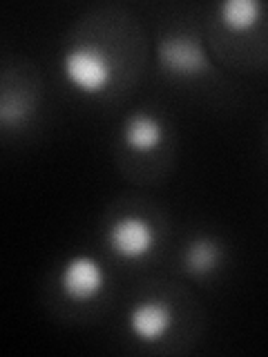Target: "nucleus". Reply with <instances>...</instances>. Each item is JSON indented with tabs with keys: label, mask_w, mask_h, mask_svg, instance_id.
Masks as SVG:
<instances>
[{
	"label": "nucleus",
	"mask_w": 268,
	"mask_h": 357,
	"mask_svg": "<svg viewBox=\"0 0 268 357\" xmlns=\"http://www.w3.org/2000/svg\"><path fill=\"white\" fill-rule=\"evenodd\" d=\"M264 5L260 0H223L219 5V20L228 31H248L262 20Z\"/></svg>",
	"instance_id": "obj_8"
},
{
	"label": "nucleus",
	"mask_w": 268,
	"mask_h": 357,
	"mask_svg": "<svg viewBox=\"0 0 268 357\" xmlns=\"http://www.w3.org/2000/svg\"><path fill=\"white\" fill-rule=\"evenodd\" d=\"M110 250L126 261H139L148 257L156 245V230L145 217L126 215L110 223L105 232Z\"/></svg>",
	"instance_id": "obj_3"
},
{
	"label": "nucleus",
	"mask_w": 268,
	"mask_h": 357,
	"mask_svg": "<svg viewBox=\"0 0 268 357\" xmlns=\"http://www.w3.org/2000/svg\"><path fill=\"white\" fill-rule=\"evenodd\" d=\"M121 139L130 152L150 154L161 148V143L165 139V126L161 123V119H156L150 112H134L123 123Z\"/></svg>",
	"instance_id": "obj_6"
},
{
	"label": "nucleus",
	"mask_w": 268,
	"mask_h": 357,
	"mask_svg": "<svg viewBox=\"0 0 268 357\" xmlns=\"http://www.w3.org/2000/svg\"><path fill=\"white\" fill-rule=\"evenodd\" d=\"M174 326V310L161 299H145L132 306L128 315L130 333L143 344L161 342Z\"/></svg>",
	"instance_id": "obj_5"
},
{
	"label": "nucleus",
	"mask_w": 268,
	"mask_h": 357,
	"mask_svg": "<svg viewBox=\"0 0 268 357\" xmlns=\"http://www.w3.org/2000/svg\"><path fill=\"white\" fill-rule=\"evenodd\" d=\"M29 116V105L22 103V100L14 98H5L3 105H0V121H3V128H14L18 123H22Z\"/></svg>",
	"instance_id": "obj_9"
},
{
	"label": "nucleus",
	"mask_w": 268,
	"mask_h": 357,
	"mask_svg": "<svg viewBox=\"0 0 268 357\" xmlns=\"http://www.w3.org/2000/svg\"><path fill=\"white\" fill-rule=\"evenodd\" d=\"M65 81L76 92L96 96L103 94L114 81V63L96 45H74L61 59Z\"/></svg>",
	"instance_id": "obj_1"
},
{
	"label": "nucleus",
	"mask_w": 268,
	"mask_h": 357,
	"mask_svg": "<svg viewBox=\"0 0 268 357\" xmlns=\"http://www.w3.org/2000/svg\"><path fill=\"white\" fill-rule=\"evenodd\" d=\"M223 259V248L210 237L193 239L184 250V268L193 277H206L215 273Z\"/></svg>",
	"instance_id": "obj_7"
},
{
	"label": "nucleus",
	"mask_w": 268,
	"mask_h": 357,
	"mask_svg": "<svg viewBox=\"0 0 268 357\" xmlns=\"http://www.w3.org/2000/svg\"><path fill=\"white\" fill-rule=\"evenodd\" d=\"M59 288L65 299L74 304L96 299L105 288V271L98 259L89 255L70 257L59 273Z\"/></svg>",
	"instance_id": "obj_4"
},
{
	"label": "nucleus",
	"mask_w": 268,
	"mask_h": 357,
	"mask_svg": "<svg viewBox=\"0 0 268 357\" xmlns=\"http://www.w3.org/2000/svg\"><path fill=\"white\" fill-rule=\"evenodd\" d=\"M156 65L174 78H199L212 72L210 54L204 43L188 36H165L156 43Z\"/></svg>",
	"instance_id": "obj_2"
}]
</instances>
